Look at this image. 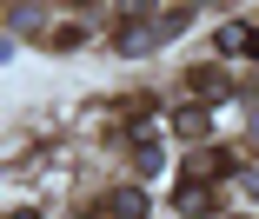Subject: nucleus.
Wrapping results in <instances>:
<instances>
[{"instance_id": "3", "label": "nucleus", "mask_w": 259, "mask_h": 219, "mask_svg": "<svg viewBox=\"0 0 259 219\" xmlns=\"http://www.w3.org/2000/svg\"><path fill=\"white\" fill-rule=\"evenodd\" d=\"M193 93H199V100H226V80H220V73H193Z\"/></svg>"}, {"instance_id": "4", "label": "nucleus", "mask_w": 259, "mask_h": 219, "mask_svg": "<svg viewBox=\"0 0 259 219\" xmlns=\"http://www.w3.org/2000/svg\"><path fill=\"white\" fill-rule=\"evenodd\" d=\"M140 206H146L140 193H120V199H113V212H120V219H140Z\"/></svg>"}, {"instance_id": "1", "label": "nucleus", "mask_w": 259, "mask_h": 219, "mask_svg": "<svg viewBox=\"0 0 259 219\" xmlns=\"http://www.w3.org/2000/svg\"><path fill=\"white\" fill-rule=\"evenodd\" d=\"M173 20H180V14H166V20H140V27H126L113 47H120V53H146V47H160V40L173 33Z\"/></svg>"}, {"instance_id": "2", "label": "nucleus", "mask_w": 259, "mask_h": 219, "mask_svg": "<svg viewBox=\"0 0 259 219\" xmlns=\"http://www.w3.org/2000/svg\"><path fill=\"white\" fill-rule=\"evenodd\" d=\"M220 53H259V27L252 20H226L220 27Z\"/></svg>"}, {"instance_id": "5", "label": "nucleus", "mask_w": 259, "mask_h": 219, "mask_svg": "<svg viewBox=\"0 0 259 219\" xmlns=\"http://www.w3.org/2000/svg\"><path fill=\"white\" fill-rule=\"evenodd\" d=\"M14 219H33V212H14Z\"/></svg>"}]
</instances>
